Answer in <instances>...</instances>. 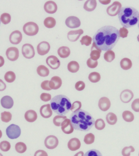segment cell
I'll return each instance as SVG.
<instances>
[{"label": "cell", "instance_id": "34", "mask_svg": "<svg viewBox=\"0 0 139 156\" xmlns=\"http://www.w3.org/2000/svg\"><path fill=\"white\" fill-rule=\"evenodd\" d=\"M101 79L100 74L97 72H93L89 76V79L91 82L96 83L99 81Z\"/></svg>", "mask_w": 139, "mask_h": 156}, {"label": "cell", "instance_id": "30", "mask_svg": "<svg viewBox=\"0 0 139 156\" xmlns=\"http://www.w3.org/2000/svg\"><path fill=\"white\" fill-rule=\"evenodd\" d=\"M68 70L71 73H75L79 70L80 66L76 61H71L68 63Z\"/></svg>", "mask_w": 139, "mask_h": 156}, {"label": "cell", "instance_id": "37", "mask_svg": "<svg viewBox=\"0 0 139 156\" xmlns=\"http://www.w3.org/2000/svg\"><path fill=\"white\" fill-rule=\"evenodd\" d=\"M16 75L13 71H8L5 73L4 78L6 81L8 83H13L15 80Z\"/></svg>", "mask_w": 139, "mask_h": 156}, {"label": "cell", "instance_id": "43", "mask_svg": "<svg viewBox=\"0 0 139 156\" xmlns=\"http://www.w3.org/2000/svg\"><path fill=\"white\" fill-rule=\"evenodd\" d=\"M95 127L98 130H102L105 127V123L102 119H98L96 120L95 123Z\"/></svg>", "mask_w": 139, "mask_h": 156}, {"label": "cell", "instance_id": "52", "mask_svg": "<svg viewBox=\"0 0 139 156\" xmlns=\"http://www.w3.org/2000/svg\"><path fill=\"white\" fill-rule=\"evenodd\" d=\"M41 87L43 90L47 91H50L52 90L49 86V81L48 80H44L42 82L41 84Z\"/></svg>", "mask_w": 139, "mask_h": 156}, {"label": "cell", "instance_id": "39", "mask_svg": "<svg viewBox=\"0 0 139 156\" xmlns=\"http://www.w3.org/2000/svg\"><path fill=\"white\" fill-rule=\"evenodd\" d=\"M12 115L9 112H4L1 114V119L4 122H9L11 120Z\"/></svg>", "mask_w": 139, "mask_h": 156}, {"label": "cell", "instance_id": "47", "mask_svg": "<svg viewBox=\"0 0 139 156\" xmlns=\"http://www.w3.org/2000/svg\"><path fill=\"white\" fill-rule=\"evenodd\" d=\"M82 107L81 102L79 101H76L74 102L72 105L71 111L72 112H74L78 110H79Z\"/></svg>", "mask_w": 139, "mask_h": 156}, {"label": "cell", "instance_id": "32", "mask_svg": "<svg viewBox=\"0 0 139 156\" xmlns=\"http://www.w3.org/2000/svg\"><path fill=\"white\" fill-rule=\"evenodd\" d=\"M106 120L108 124L110 125H113L116 123L118 119L117 116L114 113H108L106 116Z\"/></svg>", "mask_w": 139, "mask_h": 156}, {"label": "cell", "instance_id": "29", "mask_svg": "<svg viewBox=\"0 0 139 156\" xmlns=\"http://www.w3.org/2000/svg\"><path fill=\"white\" fill-rule=\"evenodd\" d=\"M38 74L41 76L46 77L49 75V71L46 66L40 65L37 68Z\"/></svg>", "mask_w": 139, "mask_h": 156}, {"label": "cell", "instance_id": "57", "mask_svg": "<svg viewBox=\"0 0 139 156\" xmlns=\"http://www.w3.org/2000/svg\"><path fill=\"white\" fill-rule=\"evenodd\" d=\"M137 41H138L139 42V34L137 37Z\"/></svg>", "mask_w": 139, "mask_h": 156}, {"label": "cell", "instance_id": "2", "mask_svg": "<svg viewBox=\"0 0 139 156\" xmlns=\"http://www.w3.org/2000/svg\"><path fill=\"white\" fill-rule=\"evenodd\" d=\"M70 119L74 129L82 131H88L95 123L94 119L91 115L83 109L73 112L71 115Z\"/></svg>", "mask_w": 139, "mask_h": 156}, {"label": "cell", "instance_id": "27", "mask_svg": "<svg viewBox=\"0 0 139 156\" xmlns=\"http://www.w3.org/2000/svg\"><path fill=\"white\" fill-rule=\"evenodd\" d=\"M70 53V49L67 46H62L59 48L58 50V55L62 58H67L69 57Z\"/></svg>", "mask_w": 139, "mask_h": 156}, {"label": "cell", "instance_id": "10", "mask_svg": "<svg viewBox=\"0 0 139 156\" xmlns=\"http://www.w3.org/2000/svg\"><path fill=\"white\" fill-rule=\"evenodd\" d=\"M65 24L68 27L74 29L79 27L81 25V22L77 17L71 16L66 20Z\"/></svg>", "mask_w": 139, "mask_h": 156}, {"label": "cell", "instance_id": "19", "mask_svg": "<svg viewBox=\"0 0 139 156\" xmlns=\"http://www.w3.org/2000/svg\"><path fill=\"white\" fill-rule=\"evenodd\" d=\"M44 8L47 13L50 14H53L57 12V5L55 2L53 1H48L45 4Z\"/></svg>", "mask_w": 139, "mask_h": 156}, {"label": "cell", "instance_id": "31", "mask_svg": "<svg viewBox=\"0 0 139 156\" xmlns=\"http://www.w3.org/2000/svg\"><path fill=\"white\" fill-rule=\"evenodd\" d=\"M44 24L47 28L51 29L54 27L56 24V20L53 17H49L46 18L44 21Z\"/></svg>", "mask_w": 139, "mask_h": 156}, {"label": "cell", "instance_id": "13", "mask_svg": "<svg viewBox=\"0 0 139 156\" xmlns=\"http://www.w3.org/2000/svg\"><path fill=\"white\" fill-rule=\"evenodd\" d=\"M50 49L49 44L47 41H43L40 43L37 46L38 53L40 55H45L49 52Z\"/></svg>", "mask_w": 139, "mask_h": 156}, {"label": "cell", "instance_id": "46", "mask_svg": "<svg viewBox=\"0 0 139 156\" xmlns=\"http://www.w3.org/2000/svg\"><path fill=\"white\" fill-rule=\"evenodd\" d=\"M84 156H102L101 152L98 150L91 149L88 151Z\"/></svg>", "mask_w": 139, "mask_h": 156}, {"label": "cell", "instance_id": "58", "mask_svg": "<svg viewBox=\"0 0 139 156\" xmlns=\"http://www.w3.org/2000/svg\"><path fill=\"white\" fill-rule=\"evenodd\" d=\"M138 27L139 29V22L138 23Z\"/></svg>", "mask_w": 139, "mask_h": 156}, {"label": "cell", "instance_id": "25", "mask_svg": "<svg viewBox=\"0 0 139 156\" xmlns=\"http://www.w3.org/2000/svg\"><path fill=\"white\" fill-rule=\"evenodd\" d=\"M25 119L30 122H33L37 119V114L35 111L30 110L26 112L25 114Z\"/></svg>", "mask_w": 139, "mask_h": 156}, {"label": "cell", "instance_id": "11", "mask_svg": "<svg viewBox=\"0 0 139 156\" xmlns=\"http://www.w3.org/2000/svg\"><path fill=\"white\" fill-rule=\"evenodd\" d=\"M7 58L11 61H15L19 58V49L16 47L9 48L6 52Z\"/></svg>", "mask_w": 139, "mask_h": 156}, {"label": "cell", "instance_id": "7", "mask_svg": "<svg viewBox=\"0 0 139 156\" xmlns=\"http://www.w3.org/2000/svg\"><path fill=\"white\" fill-rule=\"evenodd\" d=\"M122 9V4L118 1H115L107 8V14L111 16H115L118 14Z\"/></svg>", "mask_w": 139, "mask_h": 156}, {"label": "cell", "instance_id": "9", "mask_svg": "<svg viewBox=\"0 0 139 156\" xmlns=\"http://www.w3.org/2000/svg\"><path fill=\"white\" fill-rule=\"evenodd\" d=\"M59 141L58 138L53 135H49L45 139V145L49 149H53L58 146Z\"/></svg>", "mask_w": 139, "mask_h": 156}, {"label": "cell", "instance_id": "40", "mask_svg": "<svg viewBox=\"0 0 139 156\" xmlns=\"http://www.w3.org/2000/svg\"><path fill=\"white\" fill-rule=\"evenodd\" d=\"M84 142L86 144H91L94 142L95 136L93 134L91 133L87 134L85 135L84 138Z\"/></svg>", "mask_w": 139, "mask_h": 156}, {"label": "cell", "instance_id": "41", "mask_svg": "<svg viewBox=\"0 0 139 156\" xmlns=\"http://www.w3.org/2000/svg\"><path fill=\"white\" fill-rule=\"evenodd\" d=\"M11 17L9 13H4L1 16V20L3 24H9L11 21Z\"/></svg>", "mask_w": 139, "mask_h": 156}, {"label": "cell", "instance_id": "36", "mask_svg": "<svg viewBox=\"0 0 139 156\" xmlns=\"http://www.w3.org/2000/svg\"><path fill=\"white\" fill-rule=\"evenodd\" d=\"M67 119L66 116L57 115L53 118V123L55 125L57 126H60L61 125L62 123L63 122L65 119Z\"/></svg>", "mask_w": 139, "mask_h": 156}, {"label": "cell", "instance_id": "35", "mask_svg": "<svg viewBox=\"0 0 139 156\" xmlns=\"http://www.w3.org/2000/svg\"><path fill=\"white\" fill-rule=\"evenodd\" d=\"M104 58L107 62H111L115 58V54L112 50L107 51L104 53Z\"/></svg>", "mask_w": 139, "mask_h": 156}, {"label": "cell", "instance_id": "38", "mask_svg": "<svg viewBox=\"0 0 139 156\" xmlns=\"http://www.w3.org/2000/svg\"><path fill=\"white\" fill-rule=\"evenodd\" d=\"M15 149L18 153H24L27 150L26 145L24 143L18 142L15 145Z\"/></svg>", "mask_w": 139, "mask_h": 156}, {"label": "cell", "instance_id": "51", "mask_svg": "<svg viewBox=\"0 0 139 156\" xmlns=\"http://www.w3.org/2000/svg\"><path fill=\"white\" fill-rule=\"evenodd\" d=\"M85 84L84 82L79 81L76 83L75 85V88L78 91H81L84 90L85 88Z\"/></svg>", "mask_w": 139, "mask_h": 156}, {"label": "cell", "instance_id": "45", "mask_svg": "<svg viewBox=\"0 0 139 156\" xmlns=\"http://www.w3.org/2000/svg\"><path fill=\"white\" fill-rule=\"evenodd\" d=\"M10 148V144L8 141H2L0 144V148L3 152H7L9 151Z\"/></svg>", "mask_w": 139, "mask_h": 156}, {"label": "cell", "instance_id": "28", "mask_svg": "<svg viewBox=\"0 0 139 156\" xmlns=\"http://www.w3.org/2000/svg\"><path fill=\"white\" fill-rule=\"evenodd\" d=\"M120 65L122 69L124 70H128L132 66V62L129 58H124L121 61Z\"/></svg>", "mask_w": 139, "mask_h": 156}, {"label": "cell", "instance_id": "15", "mask_svg": "<svg viewBox=\"0 0 139 156\" xmlns=\"http://www.w3.org/2000/svg\"><path fill=\"white\" fill-rule=\"evenodd\" d=\"M134 94L131 90L126 89L123 90L121 93L120 98L121 101L125 103L130 102L134 98Z\"/></svg>", "mask_w": 139, "mask_h": 156}, {"label": "cell", "instance_id": "55", "mask_svg": "<svg viewBox=\"0 0 139 156\" xmlns=\"http://www.w3.org/2000/svg\"><path fill=\"white\" fill-rule=\"evenodd\" d=\"M99 2L102 4L107 5L110 3L111 1V0H100Z\"/></svg>", "mask_w": 139, "mask_h": 156}, {"label": "cell", "instance_id": "16", "mask_svg": "<svg viewBox=\"0 0 139 156\" xmlns=\"http://www.w3.org/2000/svg\"><path fill=\"white\" fill-rule=\"evenodd\" d=\"M83 33V30L82 29L77 30H71L68 34V40L72 42L77 41L79 37H80V35H82Z\"/></svg>", "mask_w": 139, "mask_h": 156}, {"label": "cell", "instance_id": "49", "mask_svg": "<svg viewBox=\"0 0 139 156\" xmlns=\"http://www.w3.org/2000/svg\"><path fill=\"white\" fill-rule=\"evenodd\" d=\"M131 107L135 112H139V98L136 99L133 101L132 103Z\"/></svg>", "mask_w": 139, "mask_h": 156}, {"label": "cell", "instance_id": "22", "mask_svg": "<svg viewBox=\"0 0 139 156\" xmlns=\"http://www.w3.org/2000/svg\"><path fill=\"white\" fill-rule=\"evenodd\" d=\"M1 104L3 108L10 109L14 105V101L11 97L6 96L2 98L1 99Z\"/></svg>", "mask_w": 139, "mask_h": 156}, {"label": "cell", "instance_id": "18", "mask_svg": "<svg viewBox=\"0 0 139 156\" xmlns=\"http://www.w3.org/2000/svg\"><path fill=\"white\" fill-rule=\"evenodd\" d=\"M111 102L108 98L103 97L101 98L99 101L98 106L100 109L103 112L108 110L110 108Z\"/></svg>", "mask_w": 139, "mask_h": 156}, {"label": "cell", "instance_id": "17", "mask_svg": "<svg viewBox=\"0 0 139 156\" xmlns=\"http://www.w3.org/2000/svg\"><path fill=\"white\" fill-rule=\"evenodd\" d=\"M61 129L62 131L66 134L72 133L74 131V127L72 125L70 119H66L62 123Z\"/></svg>", "mask_w": 139, "mask_h": 156}, {"label": "cell", "instance_id": "3", "mask_svg": "<svg viewBox=\"0 0 139 156\" xmlns=\"http://www.w3.org/2000/svg\"><path fill=\"white\" fill-rule=\"evenodd\" d=\"M118 18L123 27L131 28L139 22V12L133 7H123L118 13Z\"/></svg>", "mask_w": 139, "mask_h": 156}, {"label": "cell", "instance_id": "44", "mask_svg": "<svg viewBox=\"0 0 139 156\" xmlns=\"http://www.w3.org/2000/svg\"><path fill=\"white\" fill-rule=\"evenodd\" d=\"M135 151V148L132 146L125 147L122 150V155L123 156H130V153L134 152Z\"/></svg>", "mask_w": 139, "mask_h": 156}, {"label": "cell", "instance_id": "21", "mask_svg": "<svg viewBox=\"0 0 139 156\" xmlns=\"http://www.w3.org/2000/svg\"><path fill=\"white\" fill-rule=\"evenodd\" d=\"M81 146V143L79 139L73 138L68 143V147L71 151H74L79 150Z\"/></svg>", "mask_w": 139, "mask_h": 156}, {"label": "cell", "instance_id": "54", "mask_svg": "<svg viewBox=\"0 0 139 156\" xmlns=\"http://www.w3.org/2000/svg\"><path fill=\"white\" fill-rule=\"evenodd\" d=\"M34 156H48L47 152L43 150H38L35 152Z\"/></svg>", "mask_w": 139, "mask_h": 156}, {"label": "cell", "instance_id": "50", "mask_svg": "<svg viewBox=\"0 0 139 156\" xmlns=\"http://www.w3.org/2000/svg\"><path fill=\"white\" fill-rule=\"evenodd\" d=\"M119 35L120 37L122 38L126 37L128 36V34H129V31L126 28L123 27L121 28L119 30Z\"/></svg>", "mask_w": 139, "mask_h": 156}, {"label": "cell", "instance_id": "14", "mask_svg": "<svg viewBox=\"0 0 139 156\" xmlns=\"http://www.w3.org/2000/svg\"><path fill=\"white\" fill-rule=\"evenodd\" d=\"M23 35L18 30H14L9 36V41L13 44H18L22 40Z\"/></svg>", "mask_w": 139, "mask_h": 156}, {"label": "cell", "instance_id": "6", "mask_svg": "<svg viewBox=\"0 0 139 156\" xmlns=\"http://www.w3.org/2000/svg\"><path fill=\"white\" fill-rule=\"evenodd\" d=\"M6 132L9 139H16L20 136L21 134V130L20 127L14 124H12L7 128Z\"/></svg>", "mask_w": 139, "mask_h": 156}, {"label": "cell", "instance_id": "23", "mask_svg": "<svg viewBox=\"0 0 139 156\" xmlns=\"http://www.w3.org/2000/svg\"><path fill=\"white\" fill-rule=\"evenodd\" d=\"M62 81L61 78L58 76H54L49 81V86L53 90L58 89L61 86Z\"/></svg>", "mask_w": 139, "mask_h": 156}, {"label": "cell", "instance_id": "5", "mask_svg": "<svg viewBox=\"0 0 139 156\" xmlns=\"http://www.w3.org/2000/svg\"><path fill=\"white\" fill-rule=\"evenodd\" d=\"M24 33L29 36H34L38 32V25L34 22H28L24 24L23 27Z\"/></svg>", "mask_w": 139, "mask_h": 156}, {"label": "cell", "instance_id": "1", "mask_svg": "<svg viewBox=\"0 0 139 156\" xmlns=\"http://www.w3.org/2000/svg\"><path fill=\"white\" fill-rule=\"evenodd\" d=\"M119 30L112 26L100 28L93 37V43L101 51H108L115 47L119 40Z\"/></svg>", "mask_w": 139, "mask_h": 156}, {"label": "cell", "instance_id": "24", "mask_svg": "<svg viewBox=\"0 0 139 156\" xmlns=\"http://www.w3.org/2000/svg\"><path fill=\"white\" fill-rule=\"evenodd\" d=\"M101 52L102 51L97 48V46L93 43L90 53V57L91 59L94 61H97L101 57Z\"/></svg>", "mask_w": 139, "mask_h": 156}, {"label": "cell", "instance_id": "33", "mask_svg": "<svg viewBox=\"0 0 139 156\" xmlns=\"http://www.w3.org/2000/svg\"><path fill=\"white\" fill-rule=\"evenodd\" d=\"M123 118L126 122H130L134 121V115L131 112L129 111H125L123 112Z\"/></svg>", "mask_w": 139, "mask_h": 156}, {"label": "cell", "instance_id": "48", "mask_svg": "<svg viewBox=\"0 0 139 156\" xmlns=\"http://www.w3.org/2000/svg\"><path fill=\"white\" fill-rule=\"evenodd\" d=\"M86 64L89 68H95L97 66V65H98V62H97V61H94L90 58L87 60Z\"/></svg>", "mask_w": 139, "mask_h": 156}, {"label": "cell", "instance_id": "53", "mask_svg": "<svg viewBox=\"0 0 139 156\" xmlns=\"http://www.w3.org/2000/svg\"><path fill=\"white\" fill-rule=\"evenodd\" d=\"M51 98H52V96L49 94L43 93L41 95V100L44 102H48V101H50Z\"/></svg>", "mask_w": 139, "mask_h": 156}, {"label": "cell", "instance_id": "8", "mask_svg": "<svg viewBox=\"0 0 139 156\" xmlns=\"http://www.w3.org/2000/svg\"><path fill=\"white\" fill-rule=\"evenodd\" d=\"M22 52L24 57L28 59H30L35 57V49L33 46L30 44H26L23 45Z\"/></svg>", "mask_w": 139, "mask_h": 156}, {"label": "cell", "instance_id": "42", "mask_svg": "<svg viewBox=\"0 0 139 156\" xmlns=\"http://www.w3.org/2000/svg\"><path fill=\"white\" fill-rule=\"evenodd\" d=\"M92 40V39L91 37L86 35L82 37L80 40V42L82 45H85V46H89L91 44Z\"/></svg>", "mask_w": 139, "mask_h": 156}, {"label": "cell", "instance_id": "4", "mask_svg": "<svg viewBox=\"0 0 139 156\" xmlns=\"http://www.w3.org/2000/svg\"><path fill=\"white\" fill-rule=\"evenodd\" d=\"M52 110L60 115H64L69 112L71 104L69 98L63 95H57L52 98L50 102Z\"/></svg>", "mask_w": 139, "mask_h": 156}, {"label": "cell", "instance_id": "26", "mask_svg": "<svg viewBox=\"0 0 139 156\" xmlns=\"http://www.w3.org/2000/svg\"><path fill=\"white\" fill-rule=\"evenodd\" d=\"M97 6V2L96 0H88L86 1L84 5V8L88 12H92L94 10Z\"/></svg>", "mask_w": 139, "mask_h": 156}, {"label": "cell", "instance_id": "20", "mask_svg": "<svg viewBox=\"0 0 139 156\" xmlns=\"http://www.w3.org/2000/svg\"><path fill=\"white\" fill-rule=\"evenodd\" d=\"M40 112L41 115L44 118H48L52 116V111L50 105L48 104L42 105L40 108Z\"/></svg>", "mask_w": 139, "mask_h": 156}, {"label": "cell", "instance_id": "56", "mask_svg": "<svg viewBox=\"0 0 139 156\" xmlns=\"http://www.w3.org/2000/svg\"><path fill=\"white\" fill-rule=\"evenodd\" d=\"M74 156H84V152L82 151H80L77 153Z\"/></svg>", "mask_w": 139, "mask_h": 156}, {"label": "cell", "instance_id": "12", "mask_svg": "<svg viewBox=\"0 0 139 156\" xmlns=\"http://www.w3.org/2000/svg\"><path fill=\"white\" fill-rule=\"evenodd\" d=\"M46 62L47 65L53 69H58L60 65L59 59L54 55H51L47 57Z\"/></svg>", "mask_w": 139, "mask_h": 156}, {"label": "cell", "instance_id": "59", "mask_svg": "<svg viewBox=\"0 0 139 156\" xmlns=\"http://www.w3.org/2000/svg\"></svg>", "mask_w": 139, "mask_h": 156}]
</instances>
